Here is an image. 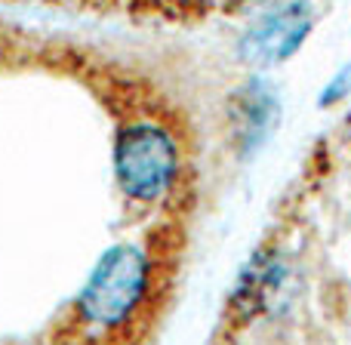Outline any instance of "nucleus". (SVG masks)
Returning <instances> with one entry per match:
<instances>
[{
	"instance_id": "nucleus-6",
	"label": "nucleus",
	"mask_w": 351,
	"mask_h": 345,
	"mask_svg": "<svg viewBox=\"0 0 351 345\" xmlns=\"http://www.w3.org/2000/svg\"><path fill=\"white\" fill-rule=\"evenodd\" d=\"M351 96V62L348 65H342V68H336V74L327 80V86L321 90V108H330V105H336V102H342V99H348Z\"/></svg>"
},
{
	"instance_id": "nucleus-4",
	"label": "nucleus",
	"mask_w": 351,
	"mask_h": 345,
	"mask_svg": "<svg viewBox=\"0 0 351 345\" xmlns=\"http://www.w3.org/2000/svg\"><path fill=\"white\" fill-rule=\"evenodd\" d=\"M231 127L243 158L262 152L280 127V99L265 80H250L231 99Z\"/></svg>"
},
{
	"instance_id": "nucleus-5",
	"label": "nucleus",
	"mask_w": 351,
	"mask_h": 345,
	"mask_svg": "<svg viewBox=\"0 0 351 345\" xmlns=\"http://www.w3.org/2000/svg\"><path fill=\"white\" fill-rule=\"evenodd\" d=\"M284 281H287L284 259H280L278 253H271V250H268V253L259 250V253L243 265V272L237 274V287L231 290V302H234L237 311L250 315V311H256L265 299H271L274 293L284 287Z\"/></svg>"
},
{
	"instance_id": "nucleus-2",
	"label": "nucleus",
	"mask_w": 351,
	"mask_h": 345,
	"mask_svg": "<svg viewBox=\"0 0 351 345\" xmlns=\"http://www.w3.org/2000/svg\"><path fill=\"white\" fill-rule=\"evenodd\" d=\"M114 176L130 200L152 204L164 198L179 176V148L160 123L136 121L114 139Z\"/></svg>"
},
{
	"instance_id": "nucleus-3",
	"label": "nucleus",
	"mask_w": 351,
	"mask_h": 345,
	"mask_svg": "<svg viewBox=\"0 0 351 345\" xmlns=\"http://www.w3.org/2000/svg\"><path fill=\"white\" fill-rule=\"evenodd\" d=\"M311 28H315V10L305 0H293V3L268 12L256 25H250L247 34L237 43V56L250 68L284 65L308 40Z\"/></svg>"
},
{
	"instance_id": "nucleus-1",
	"label": "nucleus",
	"mask_w": 351,
	"mask_h": 345,
	"mask_svg": "<svg viewBox=\"0 0 351 345\" xmlns=\"http://www.w3.org/2000/svg\"><path fill=\"white\" fill-rule=\"evenodd\" d=\"M152 287V262L136 243H114L90 272L77 296V318L86 327L114 330L127 324Z\"/></svg>"
}]
</instances>
